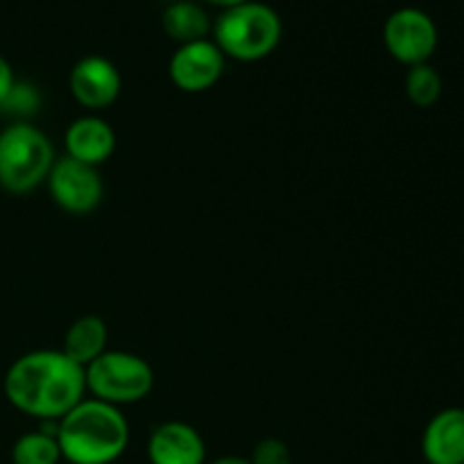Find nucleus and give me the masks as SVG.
I'll return each mask as SVG.
<instances>
[{"label": "nucleus", "instance_id": "obj_3", "mask_svg": "<svg viewBox=\"0 0 464 464\" xmlns=\"http://www.w3.org/2000/svg\"><path fill=\"white\" fill-rule=\"evenodd\" d=\"M281 16L275 7L258 0L227 7L213 23V41L225 57L238 62H258L279 45Z\"/></svg>", "mask_w": 464, "mask_h": 464}, {"label": "nucleus", "instance_id": "obj_17", "mask_svg": "<svg viewBox=\"0 0 464 464\" xmlns=\"http://www.w3.org/2000/svg\"><path fill=\"white\" fill-rule=\"evenodd\" d=\"M41 102H44V100H41V91L36 89L32 82L16 80L14 82L12 91L7 93V98L0 102V109H3L5 113H9V116L18 118V122H25V118L39 113Z\"/></svg>", "mask_w": 464, "mask_h": 464}, {"label": "nucleus", "instance_id": "obj_13", "mask_svg": "<svg viewBox=\"0 0 464 464\" xmlns=\"http://www.w3.org/2000/svg\"><path fill=\"white\" fill-rule=\"evenodd\" d=\"M109 331L102 317L98 315H82L68 326L63 335L62 352L77 365L89 367L95 358L107 352Z\"/></svg>", "mask_w": 464, "mask_h": 464}, {"label": "nucleus", "instance_id": "obj_18", "mask_svg": "<svg viewBox=\"0 0 464 464\" xmlns=\"http://www.w3.org/2000/svg\"><path fill=\"white\" fill-rule=\"evenodd\" d=\"M252 464H293V456H290V449L284 440L279 438H266L254 447Z\"/></svg>", "mask_w": 464, "mask_h": 464}, {"label": "nucleus", "instance_id": "obj_14", "mask_svg": "<svg viewBox=\"0 0 464 464\" xmlns=\"http://www.w3.org/2000/svg\"><path fill=\"white\" fill-rule=\"evenodd\" d=\"M161 23L166 34L179 45L208 39V32H211V18L195 0H177V3L168 5Z\"/></svg>", "mask_w": 464, "mask_h": 464}, {"label": "nucleus", "instance_id": "obj_20", "mask_svg": "<svg viewBox=\"0 0 464 464\" xmlns=\"http://www.w3.org/2000/svg\"><path fill=\"white\" fill-rule=\"evenodd\" d=\"M208 464H252V462H249V458H243V456H222V458H216V460Z\"/></svg>", "mask_w": 464, "mask_h": 464}, {"label": "nucleus", "instance_id": "obj_5", "mask_svg": "<svg viewBox=\"0 0 464 464\" xmlns=\"http://www.w3.org/2000/svg\"><path fill=\"white\" fill-rule=\"evenodd\" d=\"M84 376L86 392L116 408L143 401L154 388L150 362L130 352H104L84 367Z\"/></svg>", "mask_w": 464, "mask_h": 464}, {"label": "nucleus", "instance_id": "obj_21", "mask_svg": "<svg viewBox=\"0 0 464 464\" xmlns=\"http://www.w3.org/2000/svg\"><path fill=\"white\" fill-rule=\"evenodd\" d=\"M207 3H213V5H220V7H234V5L238 3H245V0H207Z\"/></svg>", "mask_w": 464, "mask_h": 464}, {"label": "nucleus", "instance_id": "obj_7", "mask_svg": "<svg viewBox=\"0 0 464 464\" xmlns=\"http://www.w3.org/2000/svg\"><path fill=\"white\" fill-rule=\"evenodd\" d=\"M45 181L54 204L72 216H86L102 202L104 186L98 168L86 166L71 157L54 159V166Z\"/></svg>", "mask_w": 464, "mask_h": 464}, {"label": "nucleus", "instance_id": "obj_2", "mask_svg": "<svg viewBox=\"0 0 464 464\" xmlns=\"http://www.w3.org/2000/svg\"><path fill=\"white\" fill-rule=\"evenodd\" d=\"M57 442L71 464H111L130 444V424L121 408L84 397L59 420Z\"/></svg>", "mask_w": 464, "mask_h": 464}, {"label": "nucleus", "instance_id": "obj_4", "mask_svg": "<svg viewBox=\"0 0 464 464\" xmlns=\"http://www.w3.org/2000/svg\"><path fill=\"white\" fill-rule=\"evenodd\" d=\"M53 166V143L39 127L16 121L0 131V186L7 193H30L48 179Z\"/></svg>", "mask_w": 464, "mask_h": 464}, {"label": "nucleus", "instance_id": "obj_1", "mask_svg": "<svg viewBox=\"0 0 464 464\" xmlns=\"http://www.w3.org/2000/svg\"><path fill=\"white\" fill-rule=\"evenodd\" d=\"M5 397L23 415L39 421L62 420L86 397L84 367L62 349L23 353L5 374Z\"/></svg>", "mask_w": 464, "mask_h": 464}, {"label": "nucleus", "instance_id": "obj_16", "mask_svg": "<svg viewBox=\"0 0 464 464\" xmlns=\"http://www.w3.org/2000/svg\"><path fill=\"white\" fill-rule=\"evenodd\" d=\"M406 95L415 107H435L440 95H442V77L429 62L411 66L406 75Z\"/></svg>", "mask_w": 464, "mask_h": 464}, {"label": "nucleus", "instance_id": "obj_6", "mask_svg": "<svg viewBox=\"0 0 464 464\" xmlns=\"http://www.w3.org/2000/svg\"><path fill=\"white\" fill-rule=\"evenodd\" d=\"M388 53L406 66L426 63L438 48V25L417 7H401L388 16L383 25Z\"/></svg>", "mask_w": 464, "mask_h": 464}, {"label": "nucleus", "instance_id": "obj_12", "mask_svg": "<svg viewBox=\"0 0 464 464\" xmlns=\"http://www.w3.org/2000/svg\"><path fill=\"white\" fill-rule=\"evenodd\" d=\"M63 143H66V157L98 168L116 150V131L104 118L82 116L68 125Z\"/></svg>", "mask_w": 464, "mask_h": 464}, {"label": "nucleus", "instance_id": "obj_11", "mask_svg": "<svg viewBox=\"0 0 464 464\" xmlns=\"http://www.w3.org/2000/svg\"><path fill=\"white\" fill-rule=\"evenodd\" d=\"M421 453L429 464H464V408L440 411L426 424Z\"/></svg>", "mask_w": 464, "mask_h": 464}, {"label": "nucleus", "instance_id": "obj_19", "mask_svg": "<svg viewBox=\"0 0 464 464\" xmlns=\"http://www.w3.org/2000/svg\"><path fill=\"white\" fill-rule=\"evenodd\" d=\"M14 82H16V77H14V71L12 66H9L7 59L0 54V102H3L5 98H7V93L12 91Z\"/></svg>", "mask_w": 464, "mask_h": 464}, {"label": "nucleus", "instance_id": "obj_10", "mask_svg": "<svg viewBox=\"0 0 464 464\" xmlns=\"http://www.w3.org/2000/svg\"><path fill=\"white\" fill-rule=\"evenodd\" d=\"M150 464H207L202 435L186 421H163L148 440Z\"/></svg>", "mask_w": 464, "mask_h": 464}, {"label": "nucleus", "instance_id": "obj_8", "mask_svg": "<svg viewBox=\"0 0 464 464\" xmlns=\"http://www.w3.org/2000/svg\"><path fill=\"white\" fill-rule=\"evenodd\" d=\"M225 59L216 41H190L175 50L168 63V75L184 93H202L218 84L225 72Z\"/></svg>", "mask_w": 464, "mask_h": 464}, {"label": "nucleus", "instance_id": "obj_15", "mask_svg": "<svg viewBox=\"0 0 464 464\" xmlns=\"http://www.w3.org/2000/svg\"><path fill=\"white\" fill-rule=\"evenodd\" d=\"M59 460H62V449L57 438L44 430L21 435L12 447L14 464H59Z\"/></svg>", "mask_w": 464, "mask_h": 464}, {"label": "nucleus", "instance_id": "obj_9", "mask_svg": "<svg viewBox=\"0 0 464 464\" xmlns=\"http://www.w3.org/2000/svg\"><path fill=\"white\" fill-rule=\"evenodd\" d=\"M71 93L89 111H102L111 107L122 89V77L111 59L102 54H86L72 66L68 77Z\"/></svg>", "mask_w": 464, "mask_h": 464}]
</instances>
